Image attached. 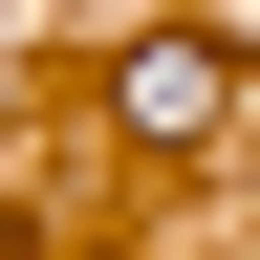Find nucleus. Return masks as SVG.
I'll list each match as a JSON object with an SVG mask.
<instances>
[{
    "label": "nucleus",
    "instance_id": "1",
    "mask_svg": "<svg viewBox=\"0 0 260 260\" xmlns=\"http://www.w3.org/2000/svg\"><path fill=\"white\" fill-rule=\"evenodd\" d=\"M239 109V44L195 22V44H130V130H217Z\"/></svg>",
    "mask_w": 260,
    "mask_h": 260
}]
</instances>
